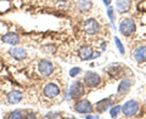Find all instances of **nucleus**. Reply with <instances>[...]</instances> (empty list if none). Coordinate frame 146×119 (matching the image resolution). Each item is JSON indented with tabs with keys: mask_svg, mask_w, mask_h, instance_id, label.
I'll list each match as a JSON object with an SVG mask.
<instances>
[{
	"mask_svg": "<svg viewBox=\"0 0 146 119\" xmlns=\"http://www.w3.org/2000/svg\"><path fill=\"white\" fill-rule=\"evenodd\" d=\"M135 22L133 18H124L119 23V32L124 36H131L135 32Z\"/></svg>",
	"mask_w": 146,
	"mask_h": 119,
	"instance_id": "1",
	"label": "nucleus"
},
{
	"mask_svg": "<svg viewBox=\"0 0 146 119\" xmlns=\"http://www.w3.org/2000/svg\"><path fill=\"white\" fill-rule=\"evenodd\" d=\"M83 83L88 88H96L101 83V77L95 72H86L83 78Z\"/></svg>",
	"mask_w": 146,
	"mask_h": 119,
	"instance_id": "2",
	"label": "nucleus"
},
{
	"mask_svg": "<svg viewBox=\"0 0 146 119\" xmlns=\"http://www.w3.org/2000/svg\"><path fill=\"white\" fill-rule=\"evenodd\" d=\"M84 86L85 85H84L83 81H74V83L71 85V88H70V94H68L70 99H73V100L80 99L85 93Z\"/></svg>",
	"mask_w": 146,
	"mask_h": 119,
	"instance_id": "3",
	"label": "nucleus"
},
{
	"mask_svg": "<svg viewBox=\"0 0 146 119\" xmlns=\"http://www.w3.org/2000/svg\"><path fill=\"white\" fill-rule=\"evenodd\" d=\"M139 103L135 101V100H130V101H127L122 107V113L124 114L125 117H134L139 111Z\"/></svg>",
	"mask_w": 146,
	"mask_h": 119,
	"instance_id": "4",
	"label": "nucleus"
},
{
	"mask_svg": "<svg viewBox=\"0 0 146 119\" xmlns=\"http://www.w3.org/2000/svg\"><path fill=\"white\" fill-rule=\"evenodd\" d=\"M73 109L77 113H80V114H89L94 111V106L88 100H80V101L76 102V104L73 106Z\"/></svg>",
	"mask_w": 146,
	"mask_h": 119,
	"instance_id": "5",
	"label": "nucleus"
},
{
	"mask_svg": "<svg viewBox=\"0 0 146 119\" xmlns=\"http://www.w3.org/2000/svg\"><path fill=\"white\" fill-rule=\"evenodd\" d=\"M83 29L85 33L88 34H96L100 32V24L98 23L96 20H94V18H89V20H86L84 23H83Z\"/></svg>",
	"mask_w": 146,
	"mask_h": 119,
	"instance_id": "6",
	"label": "nucleus"
},
{
	"mask_svg": "<svg viewBox=\"0 0 146 119\" xmlns=\"http://www.w3.org/2000/svg\"><path fill=\"white\" fill-rule=\"evenodd\" d=\"M38 69L42 75L49 77V75H51L54 72V65H52V62L48 61V60H40L38 63Z\"/></svg>",
	"mask_w": 146,
	"mask_h": 119,
	"instance_id": "7",
	"label": "nucleus"
},
{
	"mask_svg": "<svg viewBox=\"0 0 146 119\" xmlns=\"http://www.w3.org/2000/svg\"><path fill=\"white\" fill-rule=\"evenodd\" d=\"M60 88H58V85L56 84H54V83H49L44 86V89H43V94L45 97H48V99H55V97H57L58 95H60Z\"/></svg>",
	"mask_w": 146,
	"mask_h": 119,
	"instance_id": "8",
	"label": "nucleus"
},
{
	"mask_svg": "<svg viewBox=\"0 0 146 119\" xmlns=\"http://www.w3.org/2000/svg\"><path fill=\"white\" fill-rule=\"evenodd\" d=\"M79 57L83 61H88V60L94 58V49L88 45H84L79 49Z\"/></svg>",
	"mask_w": 146,
	"mask_h": 119,
	"instance_id": "9",
	"label": "nucleus"
},
{
	"mask_svg": "<svg viewBox=\"0 0 146 119\" xmlns=\"http://www.w3.org/2000/svg\"><path fill=\"white\" fill-rule=\"evenodd\" d=\"M9 54L16 60H25L26 56H27V51L23 48L15 46V45H13V48H11L10 50H9Z\"/></svg>",
	"mask_w": 146,
	"mask_h": 119,
	"instance_id": "10",
	"label": "nucleus"
},
{
	"mask_svg": "<svg viewBox=\"0 0 146 119\" xmlns=\"http://www.w3.org/2000/svg\"><path fill=\"white\" fill-rule=\"evenodd\" d=\"M6 99H7V102L10 104H17V103L21 102L22 99H23V94L18 90H13L6 96Z\"/></svg>",
	"mask_w": 146,
	"mask_h": 119,
	"instance_id": "11",
	"label": "nucleus"
},
{
	"mask_svg": "<svg viewBox=\"0 0 146 119\" xmlns=\"http://www.w3.org/2000/svg\"><path fill=\"white\" fill-rule=\"evenodd\" d=\"M133 57L136 62H145L146 61V46H139L134 50Z\"/></svg>",
	"mask_w": 146,
	"mask_h": 119,
	"instance_id": "12",
	"label": "nucleus"
},
{
	"mask_svg": "<svg viewBox=\"0 0 146 119\" xmlns=\"http://www.w3.org/2000/svg\"><path fill=\"white\" fill-rule=\"evenodd\" d=\"M116 7L119 13H125L130 10L131 7V1L130 0H117L116 1Z\"/></svg>",
	"mask_w": 146,
	"mask_h": 119,
	"instance_id": "13",
	"label": "nucleus"
},
{
	"mask_svg": "<svg viewBox=\"0 0 146 119\" xmlns=\"http://www.w3.org/2000/svg\"><path fill=\"white\" fill-rule=\"evenodd\" d=\"M111 106H112V99H104V100L99 101L96 104H95V108H96V111L99 113H104Z\"/></svg>",
	"mask_w": 146,
	"mask_h": 119,
	"instance_id": "14",
	"label": "nucleus"
},
{
	"mask_svg": "<svg viewBox=\"0 0 146 119\" xmlns=\"http://www.w3.org/2000/svg\"><path fill=\"white\" fill-rule=\"evenodd\" d=\"M130 86H131V81L129 79H123L121 83H119V86H118V95L119 96H124L125 94L129 93V90H130Z\"/></svg>",
	"mask_w": 146,
	"mask_h": 119,
	"instance_id": "15",
	"label": "nucleus"
},
{
	"mask_svg": "<svg viewBox=\"0 0 146 119\" xmlns=\"http://www.w3.org/2000/svg\"><path fill=\"white\" fill-rule=\"evenodd\" d=\"M77 9L80 11V12H88L93 9V3L90 0H79L77 3Z\"/></svg>",
	"mask_w": 146,
	"mask_h": 119,
	"instance_id": "16",
	"label": "nucleus"
},
{
	"mask_svg": "<svg viewBox=\"0 0 146 119\" xmlns=\"http://www.w3.org/2000/svg\"><path fill=\"white\" fill-rule=\"evenodd\" d=\"M3 42L10 45H17L20 43V36L15 33H7L3 36Z\"/></svg>",
	"mask_w": 146,
	"mask_h": 119,
	"instance_id": "17",
	"label": "nucleus"
},
{
	"mask_svg": "<svg viewBox=\"0 0 146 119\" xmlns=\"http://www.w3.org/2000/svg\"><path fill=\"white\" fill-rule=\"evenodd\" d=\"M7 118H10V119H23V118H26V111L23 112L22 109H16V111H13V112H11L10 114H9Z\"/></svg>",
	"mask_w": 146,
	"mask_h": 119,
	"instance_id": "18",
	"label": "nucleus"
},
{
	"mask_svg": "<svg viewBox=\"0 0 146 119\" xmlns=\"http://www.w3.org/2000/svg\"><path fill=\"white\" fill-rule=\"evenodd\" d=\"M122 111V106H119V104H116V106L111 107V109H110V113H111V117L112 118H117L118 114H119V112Z\"/></svg>",
	"mask_w": 146,
	"mask_h": 119,
	"instance_id": "19",
	"label": "nucleus"
},
{
	"mask_svg": "<svg viewBox=\"0 0 146 119\" xmlns=\"http://www.w3.org/2000/svg\"><path fill=\"white\" fill-rule=\"evenodd\" d=\"M115 43H116V46H117V49H118V51H119L122 55H124V54H125V50H124V46H123V44L121 43L119 38L115 36Z\"/></svg>",
	"mask_w": 146,
	"mask_h": 119,
	"instance_id": "20",
	"label": "nucleus"
},
{
	"mask_svg": "<svg viewBox=\"0 0 146 119\" xmlns=\"http://www.w3.org/2000/svg\"><path fill=\"white\" fill-rule=\"evenodd\" d=\"M107 15H108L110 21L112 22V24H115L116 18H115V11H113V7H111V6H108V7H107Z\"/></svg>",
	"mask_w": 146,
	"mask_h": 119,
	"instance_id": "21",
	"label": "nucleus"
},
{
	"mask_svg": "<svg viewBox=\"0 0 146 119\" xmlns=\"http://www.w3.org/2000/svg\"><path fill=\"white\" fill-rule=\"evenodd\" d=\"M80 72H82V69H80L79 67H73L72 69L70 71V77H72V78H73V77H77Z\"/></svg>",
	"mask_w": 146,
	"mask_h": 119,
	"instance_id": "22",
	"label": "nucleus"
},
{
	"mask_svg": "<svg viewBox=\"0 0 146 119\" xmlns=\"http://www.w3.org/2000/svg\"><path fill=\"white\" fill-rule=\"evenodd\" d=\"M58 114L60 113H49L46 116V118H56V117H58Z\"/></svg>",
	"mask_w": 146,
	"mask_h": 119,
	"instance_id": "23",
	"label": "nucleus"
},
{
	"mask_svg": "<svg viewBox=\"0 0 146 119\" xmlns=\"http://www.w3.org/2000/svg\"><path fill=\"white\" fill-rule=\"evenodd\" d=\"M86 119H91V118H99V116H91V114H89V116H85Z\"/></svg>",
	"mask_w": 146,
	"mask_h": 119,
	"instance_id": "24",
	"label": "nucleus"
},
{
	"mask_svg": "<svg viewBox=\"0 0 146 119\" xmlns=\"http://www.w3.org/2000/svg\"><path fill=\"white\" fill-rule=\"evenodd\" d=\"M104 4H105L106 6H108L110 4H111V0H104Z\"/></svg>",
	"mask_w": 146,
	"mask_h": 119,
	"instance_id": "25",
	"label": "nucleus"
},
{
	"mask_svg": "<svg viewBox=\"0 0 146 119\" xmlns=\"http://www.w3.org/2000/svg\"><path fill=\"white\" fill-rule=\"evenodd\" d=\"M6 1H11V0H6Z\"/></svg>",
	"mask_w": 146,
	"mask_h": 119,
	"instance_id": "26",
	"label": "nucleus"
}]
</instances>
